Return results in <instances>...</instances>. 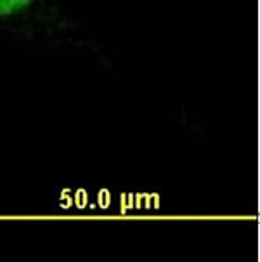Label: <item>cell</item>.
Instances as JSON below:
<instances>
[{"label":"cell","instance_id":"6da1fadb","mask_svg":"<svg viewBox=\"0 0 260 262\" xmlns=\"http://www.w3.org/2000/svg\"><path fill=\"white\" fill-rule=\"evenodd\" d=\"M0 37H11L33 42L63 40L64 43L82 40L75 33L72 23L57 17V9L49 0H0Z\"/></svg>","mask_w":260,"mask_h":262}]
</instances>
